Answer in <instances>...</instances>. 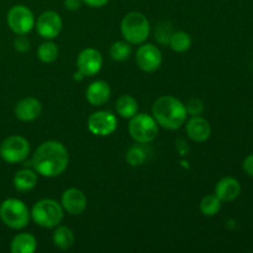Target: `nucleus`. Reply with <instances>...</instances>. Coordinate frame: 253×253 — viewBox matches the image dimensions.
<instances>
[{
  "label": "nucleus",
  "mask_w": 253,
  "mask_h": 253,
  "mask_svg": "<svg viewBox=\"0 0 253 253\" xmlns=\"http://www.w3.org/2000/svg\"><path fill=\"white\" fill-rule=\"evenodd\" d=\"M68 163V151L63 143L58 141H46L41 143L32 156V167L35 172L42 177H58L67 169Z\"/></svg>",
  "instance_id": "f257e3e1"
},
{
  "label": "nucleus",
  "mask_w": 253,
  "mask_h": 253,
  "mask_svg": "<svg viewBox=\"0 0 253 253\" xmlns=\"http://www.w3.org/2000/svg\"><path fill=\"white\" fill-rule=\"evenodd\" d=\"M152 115L160 126L167 130H177L185 123L188 113L179 99L163 95L153 103Z\"/></svg>",
  "instance_id": "f03ea898"
},
{
  "label": "nucleus",
  "mask_w": 253,
  "mask_h": 253,
  "mask_svg": "<svg viewBox=\"0 0 253 253\" xmlns=\"http://www.w3.org/2000/svg\"><path fill=\"white\" fill-rule=\"evenodd\" d=\"M150 22L141 12L131 11L121 20V34L130 44H142L150 36Z\"/></svg>",
  "instance_id": "7ed1b4c3"
},
{
  "label": "nucleus",
  "mask_w": 253,
  "mask_h": 253,
  "mask_svg": "<svg viewBox=\"0 0 253 253\" xmlns=\"http://www.w3.org/2000/svg\"><path fill=\"white\" fill-rule=\"evenodd\" d=\"M63 208L53 199H42L32 207L31 217L39 226L44 229L57 227L63 220Z\"/></svg>",
  "instance_id": "20e7f679"
},
{
  "label": "nucleus",
  "mask_w": 253,
  "mask_h": 253,
  "mask_svg": "<svg viewBox=\"0 0 253 253\" xmlns=\"http://www.w3.org/2000/svg\"><path fill=\"white\" fill-rule=\"evenodd\" d=\"M30 217L31 214L29 208L21 200L10 198L0 205V219L10 229H24L29 225Z\"/></svg>",
  "instance_id": "39448f33"
},
{
  "label": "nucleus",
  "mask_w": 253,
  "mask_h": 253,
  "mask_svg": "<svg viewBox=\"0 0 253 253\" xmlns=\"http://www.w3.org/2000/svg\"><path fill=\"white\" fill-rule=\"evenodd\" d=\"M128 132L138 143H150L157 137L158 124L155 118L147 114H136L130 119Z\"/></svg>",
  "instance_id": "423d86ee"
},
{
  "label": "nucleus",
  "mask_w": 253,
  "mask_h": 253,
  "mask_svg": "<svg viewBox=\"0 0 253 253\" xmlns=\"http://www.w3.org/2000/svg\"><path fill=\"white\" fill-rule=\"evenodd\" d=\"M29 155L30 142L22 136H9L0 145V157L7 163H21Z\"/></svg>",
  "instance_id": "0eeeda50"
},
{
  "label": "nucleus",
  "mask_w": 253,
  "mask_h": 253,
  "mask_svg": "<svg viewBox=\"0 0 253 253\" xmlns=\"http://www.w3.org/2000/svg\"><path fill=\"white\" fill-rule=\"evenodd\" d=\"M10 30L16 35H27L35 26V16L25 5H15L9 10L6 16Z\"/></svg>",
  "instance_id": "6e6552de"
},
{
  "label": "nucleus",
  "mask_w": 253,
  "mask_h": 253,
  "mask_svg": "<svg viewBox=\"0 0 253 253\" xmlns=\"http://www.w3.org/2000/svg\"><path fill=\"white\" fill-rule=\"evenodd\" d=\"M118 127V119L110 111L100 110L93 113L88 119V128L95 136H109Z\"/></svg>",
  "instance_id": "1a4fd4ad"
},
{
  "label": "nucleus",
  "mask_w": 253,
  "mask_h": 253,
  "mask_svg": "<svg viewBox=\"0 0 253 253\" xmlns=\"http://www.w3.org/2000/svg\"><path fill=\"white\" fill-rule=\"evenodd\" d=\"M136 63L143 72L152 73L162 64V53L155 44L142 43L136 52Z\"/></svg>",
  "instance_id": "9d476101"
},
{
  "label": "nucleus",
  "mask_w": 253,
  "mask_h": 253,
  "mask_svg": "<svg viewBox=\"0 0 253 253\" xmlns=\"http://www.w3.org/2000/svg\"><path fill=\"white\" fill-rule=\"evenodd\" d=\"M37 32L46 40H53L59 35L62 30V19L56 11H44L37 19L35 24Z\"/></svg>",
  "instance_id": "9b49d317"
},
{
  "label": "nucleus",
  "mask_w": 253,
  "mask_h": 253,
  "mask_svg": "<svg viewBox=\"0 0 253 253\" xmlns=\"http://www.w3.org/2000/svg\"><path fill=\"white\" fill-rule=\"evenodd\" d=\"M103 67V56L95 48H85L77 58V68L84 77H91L99 73Z\"/></svg>",
  "instance_id": "f8f14e48"
},
{
  "label": "nucleus",
  "mask_w": 253,
  "mask_h": 253,
  "mask_svg": "<svg viewBox=\"0 0 253 253\" xmlns=\"http://www.w3.org/2000/svg\"><path fill=\"white\" fill-rule=\"evenodd\" d=\"M61 205L71 215H81L86 209V197L82 190L69 188L62 194Z\"/></svg>",
  "instance_id": "ddd939ff"
},
{
  "label": "nucleus",
  "mask_w": 253,
  "mask_h": 253,
  "mask_svg": "<svg viewBox=\"0 0 253 253\" xmlns=\"http://www.w3.org/2000/svg\"><path fill=\"white\" fill-rule=\"evenodd\" d=\"M187 135L194 142H205L211 135V126L209 121L200 116H192L185 125Z\"/></svg>",
  "instance_id": "4468645a"
},
{
  "label": "nucleus",
  "mask_w": 253,
  "mask_h": 253,
  "mask_svg": "<svg viewBox=\"0 0 253 253\" xmlns=\"http://www.w3.org/2000/svg\"><path fill=\"white\" fill-rule=\"evenodd\" d=\"M241 194V184L232 177H225L217 182L215 187V195L221 202H234Z\"/></svg>",
  "instance_id": "2eb2a0df"
},
{
  "label": "nucleus",
  "mask_w": 253,
  "mask_h": 253,
  "mask_svg": "<svg viewBox=\"0 0 253 253\" xmlns=\"http://www.w3.org/2000/svg\"><path fill=\"white\" fill-rule=\"evenodd\" d=\"M42 105L36 98L21 99L15 105V115L21 121H34L41 115Z\"/></svg>",
  "instance_id": "dca6fc26"
},
{
  "label": "nucleus",
  "mask_w": 253,
  "mask_h": 253,
  "mask_svg": "<svg viewBox=\"0 0 253 253\" xmlns=\"http://www.w3.org/2000/svg\"><path fill=\"white\" fill-rule=\"evenodd\" d=\"M111 89L109 84L104 81H95L86 88V100L93 106H101L108 103L110 98Z\"/></svg>",
  "instance_id": "f3484780"
},
{
  "label": "nucleus",
  "mask_w": 253,
  "mask_h": 253,
  "mask_svg": "<svg viewBox=\"0 0 253 253\" xmlns=\"http://www.w3.org/2000/svg\"><path fill=\"white\" fill-rule=\"evenodd\" d=\"M37 249V240L34 235L21 232L12 239L10 251L12 253H34Z\"/></svg>",
  "instance_id": "a211bd4d"
},
{
  "label": "nucleus",
  "mask_w": 253,
  "mask_h": 253,
  "mask_svg": "<svg viewBox=\"0 0 253 253\" xmlns=\"http://www.w3.org/2000/svg\"><path fill=\"white\" fill-rule=\"evenodd\" d=\"M37 182H39L37 173L35 170L29 169V168L17 170L14 175V187L19 192H29V190H32L37 185Z\"/></svg>",
  "instance_id": "6ab92c4d"
},
{
  "label": "nucleus",
  "mask_w": 253,
  "mask_h": 253,
  "mask_svg": "<svg viewBox=\"0 0 253 253\" xmlns=\"http://www.w3.org/2000/svg\"><path fill=\"white\" fill-rule=\"evenodd\" d=\"M138 104L131 95H121L116 101V111L124 119H131L137 114Z\"/></svg>",
  "instance_id": "aec40b11"
},
{
  "label": "nucleus",
  "mask_w": 253,
  "mask_h": 253,
  "mask_svg": "<svg viewBox=\"0 0 253 253\" xmlns=\"http://www.w3.org/2000/svg\"><path fill=\"white\" fill-rule=\"evenodd\" d=\"M53 244L58 249L66 250L71 249L74 244V234L69 227L67 226H58L53 232Z\"/></svg>",
  "instance_id": "412c9836"
},
{
  "label": "nucleus",
  "mask_w": 253,
  "mask_h": 253,
  "mask_svg": "<svg viewBox=\"0 0 253 253\" xmlns=\"http://www.w3.org/2000/svg\"><path fill=\"white\" fill-rule=\"evenodd\" d=\"M168 43H169L170 48L173 51L182 53V52L188 51L190 48V46H192V37H190L189 34L184 31L173 32Z\"/></svg>",
  "instance_id": "4be33fe9"
},
{
  "label": "nucleus",
  "mask_w": 253,
  "mask_h": 253,
  "mask_svg": "<svg viewBox=\"0 0 253 253\" xmlns=\"http://www.w3.org/2000/svg\"><path fill=\"white\" fill-rule=\"evenodd\" d=\"M221 209V200L216 195H207L200 202V211L205 216H215Z\"/></svg>",
  "instance_id": "5701e85b"
},
{
  "label": "nucleus",
  "mask_w": 253,
  "mask_h": 253,
  "mask_svg": "<svg viewBox=\"0 0 253 253\" xmlns=\"http://www.w3.org/2000/svg\"><path fill=\"white\" fill-rule=\"evenodd\" d=\"M37 57L43 63H52L58 57V47L51 41L43 42L40 44L39 49H37Z\"/></svg>",
  "instance_id": "b1692460"
},
{
  "label": "nucleus",
  "mask_w": 253,
  "mask_h": 253,
  "mask_svg": "<svg viewBox=\"0 0 253 253\" xmlns=\"http://www.w3.org/2000/svg\"><path fill=\"white\" fill-rule=\"evenodd\" d=\"M131 52H132V48L130 43L126 41H116L110 47L111 58L118 62L126 61L131 56Z\"/></svg>",
  "instance_id": "393cba45"
},
{
  "label": "nucleus",
  "mask_w": 253,
  "mask_h": 253,
  "mask_svg": "<svg viewBox=\"0 0 253 253\" xmlns=\"http://www.w3.org/2000/svg\"><path fill=\"white\" fill-rule=\"evenodd\" d=\"M126 161L131 167H138L146 161V151L141 146H133L126 153Z\"/></svg>",
  "instance_id": "a878e982"
},
{
  "label": "nucleus",
  "mask_w": 253,
  "mask_h": 253,
  "mask_svg": "<svg viewBox=\"0 0 253 253\" xmlns=\"http://www.w3.org/2000/svg\"><path fill=\"white\" fill-rule=\"evenodd\" d=\"M188 115L192 116H199L204 111V103L198 98H192L185 105Z\"/></svg>",
  "instance_id": "bb28decb"
},
{
  "label": "nucleus",
  "mask_w": 253,
  "mask_h": 253,
  "mask_svg": "<svg viewBox=\"0 0 253 253\" xmlns=\"http://www.w3.org/2000/svg\"><path fill=\"white\" fill-rule=\"evenodd\" d=\"M30 46H31V42L26 35H17L16 39L14 40V47L16 51L26 52L30 49Z\"/></svg>",
  "instance_id": "cd10ccee"
},
{
  "label": "nucleus",
  "mask_w": 253,
  "mask_h": 253,
  "mask_svg": "<svg viewBox=\"0 0 253 253\" xmlns=\"http://www.w3.org/2000/svg\"><path fill=\"white\" fill-rule=\"evenodd\" d=\"M172 34L173 32L170 31V27H166V25H160L157 32H156V37L161 43H167V42H169Z\"/></svg>",
  "instance_id": "c85d7f7f"
},
{
  "label": "nucleus",
  "mask_w": 253,
  "mask_h": 253,
  "mask_svg": "<svg viewBox=\"0 0 253 253\" xmlns=\"http://www.w3.org/2000/svg\"><path fill=\"white\" fill-rule=\"evenodd\" d=\"M242 167H244V170L250 177H253V155L247 156L245 158L244 163H242Z\"/></svg>",
  "instance_id": "c756f323"
},
{
  "label": "nucleus",
  "mask_w": 253,
  "mask_h": 253,
  "mask_svg": "<svg viewBox=\"0 0 253 253\" xmlns=\"http://www.w3.org/2000/svg\"><path fill=\"white\" fill-rule=\"evenodd\" d=\"M82 0H64V6L68 10H77L81 7Z\"/></svg>",
  "instance_id": "7c9ffc66"
},
{
  "label": "nucleus",
  "mask_w": 253,
  "mask_h": 253,
  "mask_svg": "<svg viewBox=\"0 0 253 253\" xmlns=\"http://www.w3.org/2000/svg\"><path fill=\"white\" fill-rule=\"evenodd\" d=\"M90 7H101L109 2V0H82Z\"/></svg>",
  "instance_id": "2f4dec72"
}]
</instances>
